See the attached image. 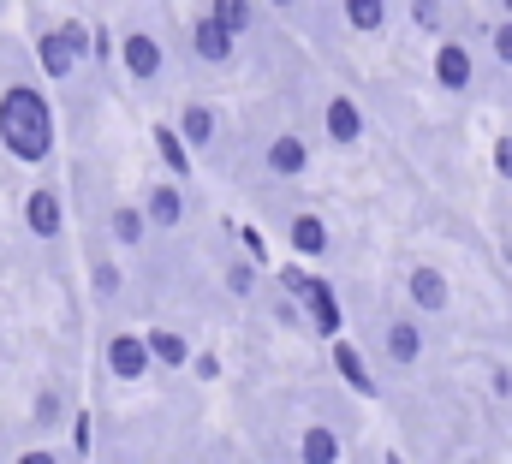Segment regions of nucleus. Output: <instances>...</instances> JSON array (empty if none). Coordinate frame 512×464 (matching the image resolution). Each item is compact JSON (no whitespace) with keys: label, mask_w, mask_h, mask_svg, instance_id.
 <instances>
[{"label":"nucleus","mask_w":512,"mask_h":464,"mask_svg":"<svg viewBox=\"0 0 512 464\" xmlns=\"http://www.w3.org/2000/svg\"><path fill=\"white\" fill-rule=\"evenodd\" d=\"M0 143H6V155L24 161V167H36V161L54 155V114H48L42 90L24 84V78L0 90Z\"/></svg>","instance_id":"obj_1"},{"label":"nucleus","mask_w":512,"mask_h":464,"mask_svg":"<svg viewBox=\"0 0 512 464\" xmlns=\"http://www.w3.org/2000/svg\"><path fill=\"white\" fill-rule=\"evenodd\" d=\"M274 280H280V292L298 304V316H304L322 340H340V298H334V286H328L322 274H310L304 262H292V268H280Z\"/></svg>","instance_id":"obj_2"},{"label":"nucleus","mask_w":512,"mask_h":464,"mask_svg":"<svg viewBox=\"0 0 512 464\" xmlns=\"http://www.w3.org/2000/svg\"><path fill=\"white\" fill-rule=\"evenodd\" d=\"M24 227L36 232L42 244L66 232V197H60V185H36V191L24 197Z\"/></svg>","instance_id":"obj_3"},{"label":"nucleus","mask_w":512,"mask_h":464,"mask_svg":"<svg viewBox=\"0 0 512 464\" xmlns=\"http://www.w3.org/2000/svg\"><path fill=\"white\" fill-rule=\"evenodd\" d=\"M120 60H126V72L137 84H155V78L167 72V54H161V42H155L149 30H126V36H120Z\"/></svg>","instance_id":"obj_4"},{"label":"nucleus","mask_w":512,"mask_h":464,"mask_svg":"<svg viewBox=\"0 0 512 464\" xmlns=\"http://www.w3.org/2000/svg\"><path fill=\"white\" fill-rule=\"evenodd\" d=\"M262 167H268V179H304L310 173V143L298 131H280V137H268Z\"/></svg>","instance_id":"obj_5"},{"label":"nucleus","mask_w":512,"mask_h":464,"mask_svg":"<svg viewBox=\"0 0 512 464\" xmlns=\"http://www.w3.org/2000/svg\"><path fill=\"white\" fill-rule=\"evenodd\" d=\"M405 292H411V304H417L423 316H447V304H453L447 274H441V268H429V262H417V268L405 274Z\"/></svg>","instance_id":"obj_6"},{"label":"nucleus","mask_w":512,"mask_h":464,"mask_svg":"<svg viewBox=\"0 0 512 464\" xmlns=\"http://www.w3.org/2000/svg\"><path fill=\"white\" fill-rule=\"evenodd\" d=\"M322 137L328 143H340V149H352V143H364V108L340 90V96H328V108H322Z\"/></svg>","instance_id":"obj_7"},{"label":"nucleus","mask_w":512,"mask_h":464,"mask_svg":"<svg viewBox=\"0 0 512 464\" xmlns=\"http://www.w3.org/2000/svg\"><path fill=\"white\" fill-rule=\"evenodd\" d=\"M143 221L149 227H161V232H173L179 221H185V191H179V179H155L149 191H143Z\"/></svg>","instance_id":"obj_8"},{"label":"nucleus","mask_w":512,"mask_h":464,"mask_svg":"<svg viewBox=\"0 0 512 464\" xmlns=\"http://www.w3.org/2000/svg\"><path fill=\"white\" fill-rule=\"evenodd\" d=\"M435 84L441 90H471L477 84V66H471V48L465 42H453V36L435 42Z\"/></svg>","instance_id":"obj_9"},{"label":"nucleus","mask_w":512,"mask_h":464,"mask_svg":"<svg viewBox=\"0 0 512 464\" xmlns=\"http://www.w3.org/2000/svg\"><path fill=\"white\" fill-rule=\"evenodd\" d=\"M382 346L399 369H417V357H423V322L417 316H393L382 328Z\"/></svg>","instance_id":"obj_10"},{"label":"nucleus","mask_w":512,"mask_h":464,"mask_svg":"<svg viewBox=\"0 0 512 464\" xmlns=\"http://www.w3.org/2000/svg\"><path fill=\"white\" fill-rule=\"evenodd\" d=\"M191 48H197V60H209V66H227V60H233V48H239V36L203 12V18L191 24Z\"/></svg>","instance_id":"obj_11"},{"label":"nucleus","mask_w":512,"mask_h":464,"mask_svg":"<svg viewBox=\"0 0 512 464\" xmlns=\"http://www.w3.org/2000/svg\"><path fill=\"white\" fill-rule=\"evenodd\" d=\"M108 369L120 375V381H143L155 363H149V351H143V334H108Z\"/></svg>","instance_id":"obj_12"},{"label":"nucleus","mask_w":512,"mask_h":464,"mask_svg":"<svg viewBox=\"0 0 512 464\" xmlns=\"http://www.w3.org/2000/svg\"><path fill=\"white\" fill-rule=\"evenodd\" d=\"M334 351V369H340V381L352 387V393H364V399H376V375H370V363H364V351L352 346V340H328Z\"/></svg>","instance_id":"obj_13"},{"label":"nucleus","mask_w":512,"mask_h":464,"mask_svg":"<svg viewBox=\"0 0 512 464\" xmlns=\"http://www.w3.org/2000/svg\"><path fill=\"white\" fill-rule=\"evenodd\" d=\"M286 238H292L298 262H304V256H310V262L328 256V221H322V215H292V221H286Z\"/></svg>","instance_id":"obj_14"},{"label":"nucleus","mask_w":512,"mask_h":464,"mask_svg":"<svg viewBox=\"0 0 512 464\" xmlns=\"http://www.w3.org/2000/svg\"><path fill=\"white\" fill-rule=\"evenodd\" d=\"M340 435L328 429V423H304V435H298V464H340Z\"/></svg>","instance_id":"obj_15"},{"label":"nucleus","mask_w":512,"mask_h":464,"mask_svg":"<svg viewBox=\"0 0 512 464\" xmlns=\"http://www.w3.org/2000/svg\"><path fill=\"white\" fill-rule=\"evenodd\" d=\"M143 351H149V363H161V369H185V363H191V340H185L179 328L143 334Z\"/></svg>","instance_id":"obj_16"},{"label":"nucleus","mask_w":512,"mask_h":464,"mask_svg":"<svg viewBox=\"0 0 512 464\" xmlns=\"http://www.w3.org/2000/svg\"><path fill=\"white\" fill-rule=\"evenodd\" d=\"M173 131H179L185 149H209V137H215V108H209V102H185Z\"/></svg>","instance_id":"obj_17"},{"label":"nucleus","mask_w":512,"mask_h":464,"mask_svg":"<svg viewBox=\"0 0 512 464\" xmlns=\"http://www.w3.org/2000/svg\"><path fill=\"white\" fill-rule=\"evenodd\" d=\"M155 155H161V167H167V179H191V149L179 143V131L173 125H155Z\"/></svg>","instance_id":"obj_18"},{"label":"nucleus","mask_w":512,"mask_h":464,"mask_svg":"<svg viewBox=\"0 0 512 464\" xmlns=\"http://www.w3.org/2000/svg\"><path fill=\"white\" fill-rule=\"evenodd\" d=\"M36 54H42V72H48L54 84H66V78L78 72V60L66 54V42H60V30H42V36H36Z\"/></svg>","instance_id":"obj_19"},{"label":"nucleus","mask_w":512,"mask_h":464,"mask_svg":"<svg viewBox=\"0 0 512 464\" xmlns=\"http://www.w3.org/2000/svg\"><path fill=\"white\" fill-rule=\"evenodd\" d=\"M108 232H114V244H120V250H137V244L149 238V221H143V209H137V203H120V209L108 215Z\"/></svg>","instance_id":"obj_20"},{"label":"nucleus","mask_w":512,"mask_h":464,"mask_svg":"<svg viewBox=\"0 0 512 464\" xmlns=\"http://www.w3.org/2000/svg\"><path fill=\"white\" fill-rule=\"evenodd\" d=\"M340 12H346V24H352L358 36L387 30V0H340Z\"/></svg>","instance_id":"obj_21"},{"label":"nucleus","mask_w":512,"mask_h":464,"mask_svg":"<svg viewBox=\"0 0 512 464\" xmlns=\"http://www.w3.org/2000/svg\"><path fill=\"white\" fill-rule=\"evenodd\" d=\"M209 18L227 24L233 36H245V30L256 24V0H209Z\"/></svg>","instance_id":"obj_22"},{"label":"nucleus","mask_w":512,"mask_h":464,"mask_svg":"<svg viewBox=\"0 0 512 464\" xmlns=\"http://www.w3.org/2000/svg\"><path fill=\"white\" fill-rule=\"evenodd\" d=\"M411 24L429 36H447V6L441 0H411Z\"/></svg>","instance_id":"obj_23"},{"label":"nucleus","mask_w":512,"mask_h":464,"mask_svg":"<svg viewBox=\"0 0 512 464\" xmlns=\"http://www.w3.org/2000/svg\"><path fill=\"white\" fill-rule=\"evenodd\" d=\"M54 30H60V42H66V54H72V60H84V54H90V24H84V18H66V24H54Z\"/></svg>","instance_id":"obj_24"},{"label":"nucleus","mask_w":512,"mask_h":464,"mask_svg":"<svg viewBox=\"0 0 512 464\" xmlns=\"http://www.w3.org/2000/svg\"><path fill=\"white\" fill-rule=\"evenodd\" d=\"M30 417H36V429H54V423L66 417V399H60L54 387H42V393H36V411H30Z\"/></svg>","instance_id":"obj_25"},{"label":"nucleus","mask_w":512,"mask_h":464,"mask_svg":"<svg viewBox=\"0 0 512 464\" xmlns=\"http://www.w3.org/2000/svg\"><path fill=\"white\" fill-rule=\"evenodd\" d=\"M227 292H233V298H251V292H256V262L239 256V262L227 268Z\"/></svg>","instance_id":"obj_26"},{"label":"nucleus","mask_w":512,"mask_h":464,"mask_svg":"<svg viewBox=\"0 0 512 464\" xmlns=\"http://www.w3.org/2000/svg\"><path fill=\"white\" fill-rule=\"evenodd\" d=\"M120 280H126V274H120L114 262H96V268H90V286H96V298H114V292H120Z\"/></svg>","instance_id":"obj_27"},{"label":"nucleus","mask_w":512,"mask_h":464,"mask_svg":"<svg viewBox=\"0 0 512 464\" xmlns=\"http://www.w3.org/2000/svg\"><path fill=\"white\" fill-rule=\"evenodd\" d=\"M233 232H239V244H245V262L268 268V244H262V232H256V227H233Z\"/></svg>","instance_id":"obj_28"},{"label":"nucleus","mask_w":512,"mask_h":464,"mask_svg":"<svg viewBox=\"0 0 512 464\" xmlns=\"http://www.w3.org/2000/svg\"><path fill=\"white\" fill-rule=\"evenodd\" d=\"M489 42H495V60H501V66H512V18H501V24L489 30Z\"/></svg>","instance_id":"obj_29"},{"label":"nucleus","mask_w":512,"mask_h":464,"mask_svg":"<svg viewBox=\"0 0 512 464\" xmlns=\"http://www.w3.org/2000/svg\"><path fill=\"white\" fill-rule=\"evenodd\" d=\"M185 369H191V375H203V381H215V375H221V357H215V351H191V363H185Z\"/></svg>","instance_id":"obj_30"},{"label":"nucleus","mask_w":512,"mask_h":464,"mask_svg":"<svg viewBox=\"0 0 512 464\" xmlns=\"http://www.w3.org/2000/svg\"><path fill=\"white\" fill-rule=\"evenodd\" d=\"M495 173L512 185V131H507V137H495Z\"/></svg>","instance_id":"obj_31"},{"label":"nucleus","mask_w":512,"mask_h":464,"mask_svg":"<svg viewBox=\"0 0 512 464\" xmlns=\"http://www.w3.org/2000/svg\"><path fill=\"white\" fill-rule=\"evenodd\" d=\"M274 316H280V322H286V328H298V322H304V316H298V304H292V298H286V292H280V298H274Z\"/></svg>","instance_id":"obj_32"},{"label":"nucleus","mask_w":512,"mask_h":464,"mask_svg":"<svg viewBox=\"0 0 512 464\" xmlns=\"http://www.w3.org/2000/svg\"><path fill=\"white\" fill-rule=\"evenodd\" d=\"M489 387H495V399H512V375H507V369H495V381H489Z\"/></svg>","instance_id":"obj_33"},{"label":"nucleus","mask_w":512,"mask_h":464,"mask_svg":"<svg viewBox=\"0 0 512 464\" xmlns=\"http://www.w3.org/2000/svg\"><path fill=\"white\" fill-rule=\"evenodd\" d=\"M18 464H60V459H54V453H24Z\"/></svg>","instance_id":"obj_34"},{"label":"nucleus","mask_w":512,"mask_h":464,"mask_svg":"<svg viewBox=\"0 0 512 464\" xmlns=\"http://www.w3.org/2000/svg\"><path fill=\"white\" fill-rule=\"evenodd\" d=\"M501 18H512V0H501Z\"/></svg>","instance_id":"obj_35"},{"label":"nucleus","mask_w":512,"mask_h":464,"mask_svg":"<svg viewBox=\"0 0 512 464\" xmlns=\"http://www.w3.org/2000/svg\"><path fill=\"white\" fill-rule=\"evenodd\" d=\"M268 6H298V0H268Z\"/></svg>","instance_id":"obj_36"},{"label":"nucleus","mask_w":512,"mask_h":464,"mask_svg":"<svg viewBox=\"0 0 512 464\" xmlns=\"http://www.w3.org/2000/svg\"><path fill=\"white\" fill-rule=\"evenodd\" d=\"M387 464H399V459H387Z\"/></svg>","instance_id":"obj_37"}]
</instances>
